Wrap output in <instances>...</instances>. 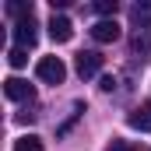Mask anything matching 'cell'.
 I'll list each match as a JSON object with an SVG mask.
<instances>
[{"instance_id": "8", "label": "cell", "mask_w": 151, "mask_h": 151, "mask_svg": "<svg viewBox=\"0 0 151 151\" xmlns=\"http://www.w3.org/2000/svg\"><path fill=\"white\" fill-rule=\"evenodd\" d=\"M14 151H46V148H42V137L28 134V137H18L14 141Z\"/></svg>"}, {"instance_id": "14", "label": "cell", "mask_w": 151, "mask_h": 151, "mask_svg": "<svg viewBox=\"0 0 151 151\" xmlns=\"http://www.w3.org/2000/svg\"><path fill=\"white\" fill-rule=\"evenodd\" d=\"M106 151H130V144H127V141H113Z\"/></svg>"}, {"instance_id": "12", "label": "cell", "mask_w": 151, "mask_h": 151, "mask_svg": "<svg viewBox=\"0 0 151 151\" xmlns=\"http://www.w3.org/2000/svg\"><path fill=\"white\" fill-rule=\"evenodd\" d=\"M95 11H99L102 18H113L116 14V0H95Z\"/></svg>"}, {"instance_id": "1", "label": "cell", "mask_w": 151, "mask_h": 151, "mask_svg": "<svg viewBox=\"0 0 151 151\" xmlns=\"http://www.w3.org/2000/svg\"><path fill=\"white\" fill-rule=\"evenodd\" d=\"M35 77L46 81V84H60V81L67 77V67H63L60 56H42V60L35 63Z\"/></svg>"}, {"instance_id": "2", "label": "cell", "mask_w": 151, "mask_h": 151, "mask_svg": "<svg viewBox=\"0 0 151 151\" xmlns=\"http://www.w3.org/2000/svg\"><path fill=\"white\" fill-rule=\"evenodd\" d=\"M35 39H39L35 18H21V21H14V42H18V49H32Z\"/></svg>"}, {"instance_id": "3", "label": "cell", "mask_w": 151, "mask_h": 151, "mask_svg": "<svg viewBox=\"0 0 151 151\" xmlns=\"http://www.w3.org/2000/svg\"><path fill=\"white\" fill-rule=\"evenodd\" d=\"M4 95H7L11 102H32L35 88H32L28 81H21V77H7V81H4Z\"/></svg>"}, {"instance_id": "7", "label": "cell", "mask_w": 151, "mask_h": 151, "mask_svg": "<svg viewBox=\"0 0 151 151\" xmlns=\"http://www.w3.org/2000/svg\"><path fill=\"white\" fill-rule=\"evenodd\" d=\"M127 123H130L134 130H141V134H144V130H151V102H144V106H137L134 113L127 116Z\"/></svg>"}, {"instance_id": "9", "label": "cell", "mask_w": 151, "mask_h": 151, "mask_svg": "<svg viewBox=\"0 0 151 151\" xmlns=\"http://www.w3.org/2000/svg\"><path fill=\"white\" fill-rule=\"evenodd\" d=\"M7 14L18 18V21H21V18H32V4H25V0H11V4H7Z\"/></svg>"}, {"instance_id": "5", "label": "cell", "mask_w": 151, "mask_h": 151, "mask_svg": "<svg viewBox=\"0 0 151 151\" xmlns=\"http://www.w3.org/2000/svg\"><path fill=\"white\" fill-rule=\"evenodd\" d=\"M49 35H53V42H70V39H74L70 18H67V14H53V18H49Z\"/></svg>"}, {"instance_id": "6", "label": "cell", "mask_w": 151, "mask_h": 151, "mask_svg": "<svg viewBox=\"0 0 151 151\" xmlns=\"http://www.w3.org/2000/svg\"><path fill=\"white\" fill-rule=\"evenodd\" d=\"M91 39H95V42H116V39H119V25H116V18H102V21H95V25H91Z\"/></svg>"}, {"instance_id": "11", "label": "cell", "mask_w": 151, "mask_h": 151, "mask_svg": "<svg viewBox=\"0 0 151 151\" xmlns=\"http://www.w3.org/2000/svg\"><path fill=\"white\" fill-rule=\"evenodd\" d=\"M7 63H11V67H25V63H28V49H18V46H14V49L7 53Z\"/></svg>"}, {"instance_id": "10", "label": "cell", "mask_w": 151, "mask_h": 151, "mask_svg": "<svg viewBox=\"0 0 151 151\" xmlns=\"http://www.w3.org/2000/svg\"><path fill=\"white\" fill-rule=\"evenodd\" d=\"M134 53H151V32H137L134 35Z\"/></svg>"}, {"instance_id": "4", "label": "cell", "mask_w": 151, "mask_h": 151, "mask_svg": "<svg viewBox=\"0 0 151 151\" xmlns=\"http://www.w3.org/2000/svg\"><path fill=\"white\" fill-rule=\"evenodd\" d=\"M74 67H77V74H81V77H95L99 70H102V53H95V49H84V53H77Z\"/></svg>"}, {"instance_id": "13", "label": "cell", "mask_w": 151, "mask_h": 151, "mask_svg": "<svg viewBox=\"0 0 151 151\" xmlns=\"http://www.w3.org/2000/svg\"><path fill=\"white\" fill-rule=\"evenodd\" d=\"M99 88H102V91H113V88H116V77H102Z\"/></svg>"}, {"instance_id": "15", "label": "cell", "mask_w": 151, "mask_h": 151, "mask_svg": "<svg viewBox=\"0 0 151 151\" xmlns=\"http://www.w3.org/2000/svg\"><path fill=\"white\" fill-rule=\"evenodd\" d=\"M130 151H148V148H144V144H130Z\"/></svg>"}]
</instances>
